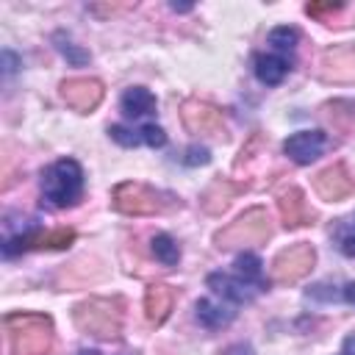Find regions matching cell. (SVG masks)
I'll use <instances>...</instances> for the list:
<instances>
[{"label": "cell", "instance_id": "cell-15", "mask_svg": "<svg viewBox=\"0 0 355 355\" xmlns=\"http://www.w3.org/2000/svg\"><path fill=\"white\" fill-rule=\"evenodd\" d=\"M172 308H175V288L172 286H166V283L147 286V291H144V316L153 327L164 324L166 316L172 313Z\"/></svg>", "mask_w": 355, "mask_h": 355}, {"label": "cell", "instance_id": "cell-1", "mask_svg": "<svg viewBox=\"0 0 355 355\" xmlns=\"http://www.w3.org/2000/svg\"><path fill=\"white\" fill-rule=\"evenodd\" d=\"M72 322L83 336L97 341H114L122 333L125 300L122 297H89L72 308Z\"/></svg>", "mask_w": 355, "mask_h": 355}, {"label": "cell", "instance_id": "cell-19", "mask_svg": "<svg viewBox=\"0 0 355 355\" xmlns=\"http://www.w3.org/2000/svg\"><path fill=\"white\" fill-rule=\"evenodd\" d=\"M119 105H122V114H125V116H133V119L155 114V97H153V92L144 89V86H130V89L122 94Z\"/></svg>", "mask_w": 355, "mask_h": 355}, {"label": "cell", "instance_id": "cell-5", "mask_svg": "<svg viewBox=\"0 0 355 355\" xmlns=\"http://www.w3.org/2000/svg\"><path fill=\"white\" fill-rule=\"evenodd\" d=\"M42 194L53 208H69L83 194V169L75 158H58L42 172Z\"/></svg>", "mask_w": 355, "mask_h": 355}, {"label": "cell", "instance_id": "cell-4", "mask_svg": "<svg viewBox=\"0 0 355 355\" xmlns=\"http://www.w3.org/2000/svg\"><path fill=\"white\" fill-rule=\"evenodd\" d=\"M269 239H272V219L266 208H250L214 233V244L219 250L258 247V244H266Z\"/></svg>", "mask_w": 355, "mask_h": 355}, {"label": "cell", "instance_id": "cell-29", "mask_svg": "<svg viewBox=\"0 0 355 355\" xmlns=\"http://www.w3.org/2000/svg\"><path fill=\"white\" fill-rule=\"evenodd\" d=\"M341 297H344L349 305H355V283H347V286L341 288Z\"/></svg>", "mask_w": 355, "mask_h": 355}, {"label": "cell", "instance_id": "cell-13", "mask_svg": "<svg viewBox=\"0 0 355 355\" xmlns=\"http://www.w3.org/2000/svg\"><path fill=\"white\" fill-rule=\"evenodd\" d=\"M324 144H327V136L322 130H297V133H291L283 141V153L294 164H302L305 166V164H311V161H316L322 155Z\"/></svg>", "mask_w": 355, "mask_h": 355}, {"label": "cell", "instance_id": "cell-20", "mask_svg": "<svg viewBox=\"0 0 355 355\" xmlns=\"http://www.w3.org/2000/svg\"><path fill=\"white\" fill-rule=\"evenodd\" d=\"M208 286L216 291V294H222V297H227V300H233V302H244V300H250L252 297V291H250V286L252 283H247L244 277H230V275H208Z\"/></svg>", "mask_w": 355, "mask_h": 355}, {"label": "cell", "instance_id": "cell-12", "mask_svg": "<svg viewBox=\"0 0 355 355\" xmlns=\"http://www.w3.org/2000/svg\"><path fill=\"white\" fill-rule=\"evenodd\" d=\"M277 211H280L283 227H288V230H297V227L313 225V219H316V211L308 205V200H305L302 189H297V186L286 189V191L277 197Z\"/></svg>", "mask_w": 355, "mask_h": 355}, {"label": "cell", "instance_id": "cell-10", "mask_svg": "<svg viewBox=\"0 0 355 355\" xmlns=\"http://www.w3.org/2000/svg\"><path fill=\"white\" fill-rule=\"evenodd\" d=\"M75 241V230L72 227H55L47 233H25L17 239H8L3 244L6 255H17V252H28V250H64Z\"/></svg>", "mask_w": 355, "mask_h": 355}, {"label": "cell", "instance_id": "cell-18", "mask_svg": "<svg viewBox=\"0 0 355 355\" xmlns=\"http://www.w3.org/2000/svg\"><path fill=\"white\" fill-rule=\"evenodd\" d=\"M291 69V61L288 55H280V53H269V55H255V78L266 86H277L286 72Z\"/></svg>", "mask_w": 355, "mask_h": 355}, {"label": "cell", "instance_id": "cell-28", "mask_svg": "<svg viewBox=\"0 0 355 355\" xmlns=\"http://www.w3.org/2000/svg\"><path fill=\"white\" fill-rule=\"evenodd\" d=\"M341 355H355V333H349L344 338V347H341Z\"/></svg>", "mask_w": 355, "mask_h": 355}, {"label": "cell", "instance_id": "cell-14", "mask_svg": "<svg viewBox=\"0 0 355 355\" xmlns=\"http://www.w3.org/2000/svg\"><path fill=\"white\" fill-rule=\"evenodd\" d=\"M244 189H247L244 183H236V180H227V178H214V180L202 189L200 205H202L205 214L219 216L222 211L230 208V202H233L239 194H244Z\"/></svg>", "mask_w": 355, "mask_h": 355}, {"label": "cell", "instance_id": "cell-2", "mask_svg": "<svg viewBox=\"0 0 355 355\" xmlns=\"http://www.w3.org/2000/svg\"><path fill=\"white\" fill-rule=\"evenodd\" d=\"M3 327L8 333L11 355H47L53 349L55 330L47 313H8Z\"/></svg>", "mask_w": 355, "mask_h": 355}, {"label": "cell", "instance_id": "cell-6", "mask_svg": "<svg viewBox=\"0 0 355 355\" xmlns=\"http://www.w3.org/2000/svg\"><path fill=\"white\" fill-rule=\"evenodd\" d=\"M313 263H316V250L308 241H300L275 255V261L269 266V277L277 286H291V283L302 280L305 275H311Z\"/></svg>", "mask_w": 355, "mask_h": 355}, {"label": "cell", "instance_id": "cell-17", "mask_svg": "<svg viewBox=\"0 0 355 355\" xmlns=\"http://www.w3.org/2000/svg\"><path fill=\"white\" fill-rule=\"evenodd\" d=\"M322 116L336 133H355V100H327Z\"/></svg>", "mask_w": 355, "mask_h": 355}, {"label": "cell", "instance_id": "cell-16", "mask_svg": "<svg viewBox=\"0 0 355 355\" xmlns=\"http://www.w3.org/2000/svg\"><path fill=\"white\" fill-rule=\"evenodd\" d=\"M108 136L114 141H119L122 147H136V144H150V147H164L166 144V133L158 125H141L139 130H128L122 125H111Z\"/></svg>", "mask_w": 355, "mask_h": 355}, {"label": "cell", "instance_id": "cell-23", "mask_svg": "<svg viewBox=\"0 0 355 355\" xmlns=\"http://www.w3.org/2000/svg\"><path fill=\"white\" fill-rule=\"evenodd\" d=\"M333 236H336L338 250H341L347 258H355V216H349V219H338Z\"/></svg>", "mask_w": 355, "mask_h": 355}, {"label": "cell", "instance_id": "cell-22", "mask_svg": "<svg viewBox=\"0 0 355 355\" xmlns=\"http://www.w3.org/2000/svg\"><path fill=\"white\" fill-rule=\"evenodd\" d=\"M153 255H155L164 266H175V263L180 261V247L175 244V239H172V236L158 233V236L153 239Z\"/></svg>", "mask_w": 355, "mask_h": 355}, {"label": "cell", "instance_id": "cell-24", "mask_svg": "<svg viewBox=\"0 0 355 355\" xmlns=\"http://www.w3.org/2000/svg\"><path fill=\"white\" fill-rule=\"evenodd\" d=\"M297 42H300V31H297V28H288V25H280V28H275V31L269 33V44H272L280 55L291 53V50L297 47Z\"/></svg>", "mask_w": 355, "mask_h": 355}, {"label": "cell", "instance_id": "cell-9", "mask_svg": "<svg viewBox=\"0 0 355 355\" xmlns=\"http://www.w3.org/2000/svg\"><path fill=\"white\" fill-rule=\"evenodd\" d=\"M316 78L322 83H355V44H333L319 55Z\"/></svg>", "mask_w": 355, "mask_h": 355}, {"label": "cell", "instance_id": "cell-11", "mask_svg": "<svg viewBox=\"0 0 355 355\" xmlns=\"http://www.w3.org/2000/svg\"><path fill=\"white\" fill-rule=\"evenodd\" d=\"M313 191L327 200V202H336V200H344L355 191V180L352 175L347 172V164L344 161H336L330 166H324L322 172L313 175Z\"/></svg>", "mask_w": 355, "mask_h": 355}, {"label": "cell", "instance_id": "cell-26", "mask_svg": "<svg viewBox=\"0 0 355 355\" xmlns=\"http://www.w3.org/2000/svg\"><path fill=\"white\" fill-rule=\"evenodd\" d=\"M344 8V3H308L305 6V14H311V17H324V14H336V11H341Z\"/></svg>", "mask_w": 355, "mask_h": 355}, {"label": "cell", "instance_id": "cell-25", "mask_svg": "<svg viewBox=\"0 0 355 355\" xmlns=\"http://www.w3.org/2000/svg\"><path fill=\"white\" fill-rule=\"evenodd\" d=\"M236 275L244 277V280L252 283V286H261V261H258L255 255H241V258L236 261Z\"/></svg>", "mask_w": 355, "mask_h": 355}, {"label": "cell", "instance_id": "cell-7", "mask_svg": "<svg viewBox=\"0 0 355 355\" xmlns=\"http://www.w3.org/2000/svg\"><path fill=\"white\" fill-rule=\"evenodd\" d=\"M180 119H183L186 130L194 133V136H225V133H227L222 108H216L214 103H205V100H200V97L183 100V105H180Z\"/></svg>", "mask_w": 355, "mask_h": 355}, {"label": "cell", "instance_id": "cell-8", "mask_svg": "<svg viewBox=\"0 0 355 355\" xmlns=\"http://www.w3.org/2000/svg\"><path fill=\"white\" fill-rule=\"evenodd\" d=\"M58 94L61 100L78 111V114H92L100 103H103V94H105V86L103 80L97 78H89V75H80V78H67L58 83Z\"/></svg>", "mask_w": 355, "mask_h": 355}, {"label": "cell", "instance_id": "cell-21", "mask_svg": "<svg viewBox=\"0 0 355 355\" xmlns=\"http://www.w3.org/2000/svg\"><path fill=\"white\" fill-rule=\"evenodd\" d=\"M233 313H236V311L222 308V305H214V302H208V300H200V302H197V319H200L202 324H208V327H222V324H227V322L233 319Z\"/></svg>", "mask_w": 355, "mask_h": 355}, {"label": "cell", "instance_id": "cell-3", "mask_svg": "<svg viewBox=\"0 0 355 355\" xmlns=\"http://www.w3.org/2000/svg\"><path fill=\"white\" fill-rule=\"evenodd\" d=\"M111 205L125 216H155V214H166V211L180 208V200L166 194V191H158L147 183L125 180V183L114 186Z\"/></svg>", "mask_w": 355, "mask_h": 355}, {"label": "cell", "instance_id": "cell-27", "mask_svg": "<svg viewBox=\"0 0 355 355\" xmlns=\"http://www.w3.org/2000/svg\"><path fill=\"white\" fill-rule=\"evenodd\" d=\"M183 161H186V164H208V161H211V155H208V150H205V147H189Z\"/></svg>", "mask_w": 355, "mask_h": 355}]
</instances>
